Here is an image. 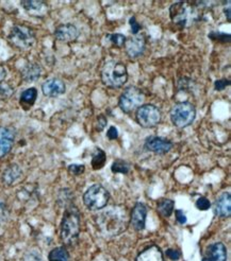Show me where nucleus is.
<instances>
[{"label":"nucleus","mask_w":231,"mask_h":261,"mask_svg":"<svg viewBox=\"0 0 231 261\" xmlns=\"http://www.w3.org/2000/svg\"><path fill=\"white\" fill-rule=\"evenodd\" d=\"M97 226L104 235L114 237L126 230L128 217L123 206H112L96 217Z\"/></svg>","instance_id":"nucleus-1"},{"label":"nucleus","mask_w":231,"mask_h":261,"mask_svg":"<svg viewBox=\"0 0 231 261\" xmlns=\"http://www.w3.org/2000/svg\"><path fill=\"white\" fill-rule=\"evenodd\" d=\"M204 3L198 2H180L176 3L169 8V15L172 21L180 26L181 28H187L201 20L203 17Z\"/></svg>","instance_id":"nucleus-2"},{"label":"nucleus","mask_w":231,"mask_h":261,"mask_svg":"<svg viewBox=\"0 0 231 261\" xmlns=\"http://www.w3.org/2000/svg\"><path fill=\"white\" fill-rule=\"evenodd\" d=\"M80 234V213L75 205H68L61 221L60 237L66 245L75 244Z\"/></svg>","instance_id":"nucleus-3"},{"label":"nucleus","mask_w":231,"mask_h":261,"mask_svg":"<svg viewBox=\"0 0 231 261\" xmlns=\"http://www.w3.org/2000/svg\"><path fill=\"white\" fill-rule=\"evenodd\" d=\"M128 80L126 65L116 61H109L101 69V81L110 89H119Z\"/></svg>","instance_id":"nucleus-4"},{"label":"nucleus","mask_w":231,"mask_h":261,"mask_svg":"<svg viewBox=\"0 0 231 261\" xmlns=\"http://www.w3.org/2000/svg\"><path fill=\"white\" fill-rule=\"evenodd\" d=\"M196 108L190 102H178L171 109V120L179 129L187 128L194 122Z\"/></svg>","instance_id":"nucleus-5"},{"label":"nucleus","mask_w":231,"mask_h":261,"mask_svg":"<svg viewBox=\"0 0 231 261\" xmlns=\"http://www.w3.org/2000/svg\"><path fill=\"white\" fill-rule=\"evenodd\" d=\"M110 198V193L99 184H94L83 194V203L91 210L105 208Z\"/></svg>","instance_id":"nucleus-6"},{"label":"nucleus","mask_w":231,"mask_h":261,"mask_svg":"<svg viewBox=\"0 0 231 261\" xmlns=\"http://www.w3.org/2000/svg\"><path fill=\"white\" fill-rule=\"evenodd\" d=\"M8 39L14 47L21 49V50H27L35 43V33L30 27L16 24L12 28Z\"/></svg>","instance_id":"nucleus-7"},{"label":"nucleus","mask_w":231,"mask_h":261,"mask_svg":"<svg viewBox=\"0 0 231 261\" xmlns=\"http://www.w3.org/2000/svg\"><path fill=\"white\" fill-rule=\"evenodd\" d=\"M145 101V96L143 92L136 86H129L120 95L118 99V105L124 113H130L142 106Z\"/></svg>","instance_id":"nucleus-8"},{"label":"nucleus","mask_w":231,"mask_h":261,"mask_svg":"<svg viewBox=\"0 0 231 261\" xmlns=\"http://www.w3.org/2000/svg\"><path fill=\"white\" fill-rule=\"evenodd\" d=\"M161 111L153 104H144L137 110L136 118L138 123L144 129L157 127L161 121Z\"/></svg>","instance_id":"nucleus-9"},{"label":"nucleus","mask_w":231,"mask_h":261,"mask_svg":"<svg viewBox=\"0 0 231 261\" xmlns=\"http://www.w3.org/2000/svg\"><path fill=\"white\" fill-rule=\"evenodd\" d=\"M173 142L163 137L150 136L145 140V149L156 154H166L172 150Z\"/></svg>","instance_id":"nucleus-10"},{"label":"nucleus","mask_w":231,"mask_h":261,"mask_svg":"<svg viewBox=\"0 0 231 261\" xmlns=\"http://www.w3.org/2000/svg\"><path fill=\"white\" fill-rule=\"evenodd\" d=\"M146 217H147V207L141 202L137 203L131 211L130 218V224L133 229L137 231L143 230L146 224Z\"/></svg>","instance_id":"nucleus-11"},{"label":"nucleus","mask_w":231,"mask_h":261,"mask_svg":"<svg viewBox=\"0 0 231 261\" xmlns=\"http://www.w3.org/2000/svg\"><path fill=\"white\" fill-rule=\"evenodd\" d=\"M126 52L131 59L140 57L146 48V41L144 35H135L125 43Z\"/></svg>","instance_id":"nucleus-12"},{"label":"nucleus","mask_w":231,"mask_h":261,"mask_svg":"<svg viewBox=\"0 0 231 261\" xmlns=\"http://www.w3.org/2000/svg\"><path fill=\"white\" fill-rule=\"evenodd\" d=\"M56 39L63 43L75 42L79 36L78 28L72 23H64L55 30Z\"/></svg>","instance_id":"nucleus-13"},{"label":"nucleus","mask_w":231,"mask_h":261,"mask_svg":"<svg viewBox=\"0 0 231 261\" xmlns=\"http://www.w3.org/2000/svg\"><path fill=\"white\" fill-rule=\"evenodd\" d=\"M202 261H227V248L224 243L215 242L207 247Z\"/></svg>","instance_id":"nucleus-14"},{"label":"nucleus","mask_w":231,"mask_h":261,"mask_svg":"<svg viewBox=\"0 0 231 261\" xmlns=\"http://www.w3.org/2000/svg\"><path fill=\"white\" fill-rule=\"evenodd\" d=\"M15 131L11 128L0 126V158L6 156L13 147Z\"/></svg>","instance_id":"nucleus-15"},{"label":"nucleus","mask_w":231,"mask_h":261,"mask_svg":"<svg viewBox=\"0 0 231 261\" xmlns=\"http://www.w3.org/2000/svg\"><path fill=\"white\" fill-rule=\"evenodd\" d=\"M66 91L65 84L62 80L58 78H52L46 80L42 85V92L45 96L55 98L63 95Z\"/></svg>","instance_id":"nucleus-16"},{"label":"nucleus","mask_w":231,"mask_h":261,"mask_svg":"<svg viewBox=\"0 0 231 261\" xmlns=\"http://www.w3.org/2000/svg\"><path fill=\"white\" fill-rule=\"evenodd\" d=\"M214 214L220 218H228L231 214V195L229 192H223L216 198L214 204Z\"/></svg>","instance_id":"nucleus-17"},{"label":"nucleus","mask_w":231,"mask_h":261,"mask_svg":"<svg viewBox=\"0 0 231 261\" xmlns=\"http://www.w3.org/2000/svg\"><path fill=\"white\" fill-rule=\"evenodd\" d=\"M136 261H164L163 253L159 246L149 245L138 255Z\"/></svg>","instance_id":"nucleus-18"},{"label":"nucleus","mask_w":231,"mask_h":261,"mask_svg":"<svg viewBox=\"0 0 231 261\" xmlns=\"http://www.w3.org/2000/svg\"><path fill=\"white\" fill-rule=\"evenodd\" d=\"M42 69L36 63H28L21 70L22 80L26 82H34L41 77Z\"/></svg>","instance_id":"nucleus-19"},{"label":"nucleus","mask_w":231,"mask_h":261,"mask_svg":"<svg viewBox=\"0 0 231 261\" xmlns=\"http://www.w3.org/2000/svg\"><path fill=\"white\" fill-rule=\"evenodd\" d=\"M21 174H22V171L20 167L16 164H12L5 170L3 180L7 185H12L21 177Z\"/></svg>","instance_id":"nucleus-20"},{"label":"nucleus","mask_w":231,"mask_h":261,"mask_svg":"<svg viewBox=\"0 0 231 261\" xmlns=\"http://www.w3.org/2000/svg\"><path fill=\"white\" fill-rule=\"evenodd\" d=\"M174 207H175L174 201L169 200V198H163V200H160L157 204L158 213H159L160 216H162L163 218L171 217L172 214L174 213Z\"/></svg>","instance_id":"nucleus-21"},{"label":"nucleus","mask_w":231,"mask_h":261,"mask_svg":"<svg viewBox=\"0 0 231 261\" xmlns=\"http://www.w3.org/2000/svg\"><path fill=\"white\" fill-rule=\"evenodd\" d=\"M36 98H38V91L34 87H30V89L23 91L20 95V103L26 107L31 106L34 104Z\"/></svg>","instance_id":"nucleus-22"},{"label":"nucleus","mask_w":231,"mask_h":261,"mask_svg":"<svg viewBox=\"0 0 231 261\" xmlns=\"http://www.w3.org/2000/svg\"><path fill=\"white\" fill-rule=\"evenodd\" d=\"M48 260L49 261H69L68 251L64 246H59L54 248L48 255Z\"/></svg>","instance_id":"nucleus-23"},{"label":"nucleus","mask_w":231,"mask_h":261,"mask_svg":"<svg viewBox=\"0 0 231 261\" xmlns=\"http://www.w3.org/2000/svg\"><path fill=\"white\" fill-rule=\"evenodd\" d=\"M106 153L101 150V149L97 148L95 152L92 155V167L94 170L101 169L106 164Z\"/></svg>","instance_id":"nucleus-24"},{"label":"nucleus","mask_w":231,"mask_h":261,"mask_svg":"<svg viewBox=\"0 0 231 261\" xmlns=\"http://www.w3.org/2000/svg\"><path fill=\"white\" fill-rule=\"evenodd\" d=\"M22 8L25 9L29 13H38L44 10L46 4L44 2H34V0H28V2H21Z\"/></svg>","instance_id":"nucleus-25"},{"label":"nucleus","mask_w":231,"mask_h":261,"mask_svg":"<svg viewBox=\"0 0 231 261\" xmlns=\"http://www.w3.org/2000/svg\"><path fill=\"white\" fill-rule=\"evenodd\" d=\"M111 170L113 173L127 174L130 170V165L128 163H126V161L123 159H116L112 164Z\"/></svg>","instance_id":"nucleus-26"},{"label":"nucleus","mask_w":231,"mask_h":261,"mask_svg":"<svg viewBox=\"0 0 231 261\" xmlns=\"http://www.w3.org/2000/svg\"><path fill=\"white\" fill-rule=\"evenodd\" d=\"M107 39L109 40V42H111L116 47H123L126 43V36L123 34H119V33L108 34Z\"/></svg>","instance_id":"nucleus-27"},{"label":"nucleus","mask_w":231,"mask_h":261,"mask_svg":"<svg viewBox=\"0 0 231 261\" xmlns=\"http://www.w3.org/2000/svg\"><path fill=\"white\" fill-rule=\"evenodd\" d=\"M209 37L212 41H217L221 43H229L230 42V34L222 33V32H211Z\"/></svg>","instance_id":"nucleus-28"},{"label":"nucleus","mask_w":231,"mask_h":261,"mask_svg":"<svg viewBox=\"0 0 231 261\" xmlns=\"http://www.w3.org/2000/svg\"><path fill=\"white\" fill-rule=\"evenodd\" d=\"M84 170H86V167H84V165L72 164V165L68 166L69 174H71V176H75V177L80 176V174H82L84 172Z\"/></svg>","instance_id":"nucleus-29"},{"label":"nucleus","mask_w":231,"mask_h":261,"mask_svg":"<svg viewBox=\"0 0 231 261\" xmlns=\"http://www.w3.org/2000/svg\"><path fill=\"white\" fill-rule=\"evenodd\" d=\"M13 94V89L6 83H0V98H8Z\"/></svg>","instance_id":"nucleus-30"},{"label":"nucleus","mask_w":231,"mask_h":261,"mask_svg":"<svg viewBox=\"0 0 231 261\" xmlns=\"http://www.w3.org/2000/svg\"><path fill=\"white\" fill-rule=\"evenodd\" d=\"M196 207L199 209V210H208L210 207H211V202L208 200L207 197H199L198 200L196 201Z\"/></svg>","instance_id":"nucleus-31"},{"label":"nucleus","mask_w":231,"mask_h":261,"mask_svg":"<svg viewBox=\"0 0 231 261\" xmlns=\"http://www.w3.org/2000/svg\"><path fill=\"white\" fill-rule=\"evenodd\" d=\"M230 85V81L228 80V79H221V80H217V81H215V83H214V87H215V90L217 91V92H222V91H224L227 86H229Z\"/></svg>","instance_id":"nucleus-32"},{"label":"nucleus","mask_w":231,"mask_h":261,"mask_svg":"<svg viewBox=\"0 0 231 261\" xmlns=\"http://www.w3.org/2000/svg\"><path fill=\"white\" fill-rule=\"evenodd\" d=\"M129 22H130V27H131V32H132V34L138 35V33H139L140 30H141V26H140V23L137 21V18H136L135 16L131 17V18L129 19Z\"/></svg>","instance_id":"nucleus-33"},{"label":"nucleus","mask_w":231,"mask_h":261,"mask_svg":"<svg viewBox=\"0 0 231 261\" xmlns=\"http://www.w3.org/2000/svg\"><path fill=\"white\" fill-rule=\"evenodd\" d=\"M166 256L168 259L173 261H177L181 258V253L178 250H174V248H168L166 251Z\"/></svg>","instance_id":"nucleus-34"},{"label":"nucleus","mask_w":231,"mask_h":261,"mask_svg":"<svg viewBox=\"0 0 231 261\" xmlns=\"http://www.w3.org/2000/svg\"><path fill=\"white\" fill-rule=\"evenodd\" d=\"M108 123V120L107 118L104 116V115H99L97 116V123H96V130L97 131H102Z\"/></svg>","instance_id":"nucleus-35"},{"label":"nucleus","mask_w":231,"mask_h":261,"mask_svg":"<svg viewBox=\"0 0 231 261\" xmlns=\"http://www.w3.org/2000/svg\"><path fill=\"white\" fill-rule=\"evenodd\" d=\"M175 216H176V220L180 224H186L187 223V216L184 214V211L177 209L175 210Z\"/></svg>","instance_id":"nucleus-36"},{"label":"nucleus","mask_w":231,"mask_h":261,"mask_svg":"<svg viewBox=\"0 0 231 261\" xmlns=\"http://www.w3.org/2000/svg\"><path fill=\"white\" fill-rule=\"evenodd\" d=\"M107 136H108V138L111 139V140L116 139L118 137V131H117V129L115 127H111L110 129H109V131L107 133Z\"/></svg>","instance_id":"nucleus-37"},{"label":"nucleus","mask_w":231,"mask_h":261,"mask_svg":"<svg viewBox=\"0 0 231 261\" xmlns=\"http://www.w3.org/2000/svg\"><path fill=\"white\" fill-rule=\"evenodd\" d=\"M25 261H42V259H41L40 256L38 257V256H35L34 254H28L25 257Z\"/></svg>","instance_id":"nucleus-38"},{"label":"nucleus","mask_w":231,"mask_h":261,"mask_svg":"<svg viewBox=\"0 0 231 261\" xmlns=\"http://www.w3.org/2000/svg\"><path fill=\"white\" fill-rule=\"evenodd\" d=\"M7 78V70L4 66H0V83H3Z\"/></svg>","instance_id":"nucleus-39"},{"label":"nucleus","mask_w":231,"mask_h":261,"mask_svg":"<svg viewBox=\"0 0 231 261\" xmlns=\"http://www.w3.org/2000/svg\"><path fill=\"white\" fill-rule=\"evenodd\" d=\"M230 9H231V8H230V3H229V4H228V7L224 9V13L226 14V17H227V20H228V21H230V15H231Z\"/></svg>","instance_id":"nucleus-40"}]
</instances>
